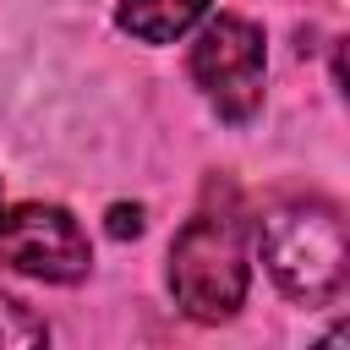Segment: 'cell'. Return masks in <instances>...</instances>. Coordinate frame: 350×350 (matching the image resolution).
<instances>
[{
    "label": "cell",
    "instance_id": "1",
    "mask_svg": "<svg viewBox=\"0 0 350 350\" xmlns=\"http://www.w3.org/2000/svg\"><path fill=\"white\" fill-rule=\"evenodd\" d=\"M257 252L290 301L328 306L345 290V219L334 202H284L262 219Z\"/></svg>",
    "mask_w": 350,
    "mask_h": 350
},
{
    "label": "cell",
    "instance_id": "2",
    "mask_svg": "<svg viewBox=\"0 0 350 350\" xmlns=\"http://www.w3.org/2000/svg\"><path fill=\"white\" fill-rule=\"evenodd\" d=\"M170 290L191 323H224L246 301V224L202 208L170 246Z\"/></svg>",
    "mask_w": 350,
    "mask_h": 350
},
{
    "label": "cell",
    "instance_id": "3",
    "mask_svg": "<svg viewBox=\"0 0 350 350\" xmlns=\"http://www.w3.org/2000/svg\"><path fill=\"white\" fill-rule=\"evenodd\" d=\"M191 77L224 120H252L262 104V33L246 16H213L191 44Z\"/></svg>",
    "mask_w": 350,
    "mask_h": 350
},
{
    "label": "cell",
    "instance_id": "4",
    "mask_svg": "<svg viewBox=\"0 0 350 350\" xmlns=\"http://www.w3.org/2000/svg\"><path fill=\"white\" fill-rule=\"evenodd\" d=\"M0 262H11L16 273L49 279V284H77L88 273V235L77 230V219L55 202H22L11 213H0Z\"/></svg>",
    "mask_w": 350,
    "mask_h": 350
},
{
    "label": "cell",
    "instance_id": "5",
    "mask_svg": "<svg viewBox=\"0 0 350 350\" xmlns=\"http://www.w3.org/2000/svg\"><path fill=\"white\" fill-rule=\"evenodd\" d=\"M202 11H208V0H120L115 22H120L131 38H142V44H170V38H180Z\"/></svg>",
    "mask_w": 350,
    "mask_h": 350
},
{
    "label": "cell",
    "instance_id": "6",
    "mask_svg": "<svg viewBox=\"0 0 350 350\" xmlns=\"http://www.w3.org/2000/svg\"><path fill=\"white\" fill-rule=\"evenodd\" d=\"M49 328L11 295H0V350H27V345H44Z\"/></svg>",
    "mask_w": 350,
    "mask_h": 350
},
{
    "label": "cell",
    "instance_id": "7",
    "mask_svg": "<svg viewBox=\"0 0 350 350\" xmlns=\"http://www.w3.org/2000/svg\"><path fill=\"white\" fill-rule=\"evenodd\" d=\"M109 235H115V241L142 235V208H137V202H131V208H126V202H115V208H109Z\"/></svg>",
    "mask_w": 350,
    "mask_h": 350
}]
</instances>
